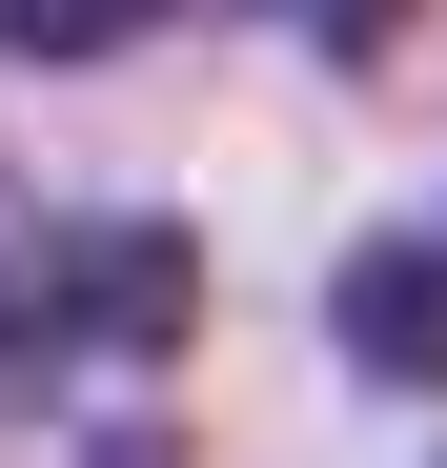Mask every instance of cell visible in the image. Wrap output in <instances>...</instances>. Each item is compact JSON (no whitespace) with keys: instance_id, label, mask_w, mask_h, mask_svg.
<instances>
[{"instance_id":"cell-2","label":"cell","mask_w":447,"mask_h":468,"mask_svg":"<svg viewBox=\"0 0 447 468\" xmlns=\"http://www.w3.org/2000/svg\"><path fill=\"white\" fill-rule=\"evenodd\" d=\"M326 326H346V367H366V387H447V224H387V245H346Z\"/></svg>"},{"instance_id":"cell-1","label":"cell","mask_w":447,"mask_h":468,"mask_svg":"<svg viewBox=\"0 0 447 468\" xmlns=\"http://www.w3.org/2000/svg\"><path fill=\"white\" fill-rule=\"evenodd\" d=\"M183 305H203V245H183V224H21V204H0V408H41V387L61 367H163L183 346Z\"/></svg>"},{"instance_id":"cell-3","label":"cell","mask_w":447,"mask_h":468,"mask_svg":"<svg viewBox=\"0 0 447 468\" xmlns=\"http://www.w3.org/2000/svg\"><path fill=\"white\" fill-rule=\"evenodd\" d=\"M142 21H163V0H0V61H102Z\"/></svg>"},{"instance_id":"cell-4","label":"cell","mask_w":447,"mask_h":468,"mask_svg":"<svg viewBox=\"0 0 447 468\" xmlns=\"http://www.w3.org/2000/svg\"><path fill=\"white\" fill-rule=\"evenodd\" d=\"M285 41H326V61H366V41H407V0H265Z\"/></svg>"}]
</instances>
